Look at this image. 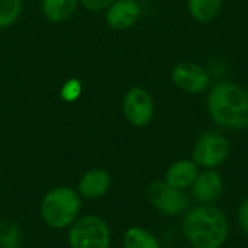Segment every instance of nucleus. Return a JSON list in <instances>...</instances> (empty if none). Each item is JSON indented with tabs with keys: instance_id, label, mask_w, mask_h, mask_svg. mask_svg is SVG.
<instances>
[{
	"instance_id": "1",
	"label": "nucleus",
	"mask_w": 248,
	"mask_h": 248,
	"mask_svg": "<svg viewBox=\"0 0 248 248\" xmlns=\"http://www.w3.org/2000/svg\"><path fill=\"white\" fill-rule=\"evenodd\" d=\"M208 113L218 126L248 129V89L234 81H218L208 93Z\"/></svg>"
},
{
	"instance_id": "2",
	"label": "nucleus",
	"mask_w": 248,
	"mask_h": 248,
	"mask_svg": "<svg viewBox=\"0 0 248 248\" xmlns=\"http://www.w3.org/2000/svg\"><path fill=\"white\" fill-rule=\"evenodd\" d=\"M230 227L224 212L209 203L186 211L183 234L193 248H221L228 238Z\"/></svg>"
},
{
	"instance_id": "3",
	"label": "nucleus",
	"mask_w": 248,
	"mask_h": 248,
	"mask_svg": "<svg viewBox=\"0 0 248 248\" xmlns=\"http://www.w3.org/2000/svg\"><path fill=\"white\" fill-rule=\"evenodd\" d=\"M81 208V196L76 189L57 186L44 195L39 205V215L46 227L52 230H65L80 217Z\"/></svg>"
},
{
	"instance_id": "4",
	"label": "nucleus",
	"mask_w": 248,
	"mask_h": 248,
	"mask_svg": "<svg viewBox=\"0 0 248 248\" xmlns=\"http://www.w3.org/2000/svg\"><path fill=\"white\" fill-rule=\"evenodd\" d=\"M67 241L70 248H110V227L99 215H83L68 228Z\"/></svg>"
},
{
	"instance_id": "5",
	"label": "nucleus",
	"mask_w": 248,
	"mask_h": 248,
	"mask_svg": "<svg viewBox=\"0 0 248 248\" xmlns=\"http://www.w3.org/2000/svg\"><path fill=\"white\" fill-rule=\"evenodd\" d=\"M230 155V141L219 131L203 132L192 151V160L203 169L212 170L225 163Z\"/></svg>"
},
{
	"instance_id": "6",
	"label": "nucleus",
	"mask_w": 248,
	"mask_h": 248,
	"mask_svg": "<svg viewBox=\"0 0 248 248\" xmlns=\"http://www.w3.org/2000/svg\"><path fill=\"white\" fill-rule=\"evenodd\" d=\"M122 112L126 121L135 128L147 126L154 118L153 96L144 87H131L122 99Z\"/></svg>"
},
{
	"instance_id": "7",
	"label": "nucleus",
	"mask_w": 248,
	"mask_h": 248,
	"mask_svg": "<svg viewBox=\"0 0 248 248\" xmlns=\"http://www.w3.org/2000/svg\"><path fill=\"white\" fill-rule=\"evenodd\" d=\"M147 198L160 214L167 217L185 214L189 206V199L186 193L167 185L166 182L151 183L147 189Z\"/></svg>"
},
{
	"instance_id": "8",
	"label": "nucleus",
	"mask_w": 248,
	"mask_h": 248,
	"mask_svg": "<svg viewBox=\"0 0 248 248\" xmlns=\"http://www.w3.org/2000/svg\"><path fill=\"white\" fill-rule=\"evenodd\" d=\"M171 80L177 89L187 94H201L211 87L209 73L198 62L182 61L171 70Z\"/></svg>"
},
{
	"instance_id": "9",
	"label": "nucleus",
	"mask_w": 248,
	"mask_h": 248,
	"mask_svg": "<svg viewBox=\"0 0 248 248\" xmlns=\"http://www.w3.org/2000/svg\"><path fill=\"white\" fill-rule=\"evenodd\" d=\"M141 17V4L137 0H116L105 13L109 28L115 31H125L138 23Z\"/></svg>"
},
{
	"instance_id": "10",
	"label": "nucleus",
	"mask_w": 248,
	"mask_h": 248,
	"mask_svg": "<svg viewBox=\"0 0 248 248\" xmlns=\"http://www.w3.org/2000/svg\"><path fill=\"white\" fill-rule=\"evenodd\" d=\"M112 185L110 174L103 169H90L86 173L81 174V177L77 182V193L81 196V199L94 201L108 193Z\"/></svg>"
},
{
	"instance_id": "11",
	"label": "nucleus",
	"mask_w": 248,
	"mask_h": 248,
	"mask_svg": "<svg viewBox=\"0 0 248 248\" xmlns=\"http://www.w3.org/2000/svg\"><path fill=\"white\" fill-rule=\"evenodd\" d=\"M224 190V180L215 170H205L198 174L192 185L193 196L202 203H211L219 198Z\"/></svg>"
},
{
	"instance_id": "12",
	"label": "nucleus",
	"mask_w": 248,
	"mask_h": 248,
	"mask_svg": "<svg viewBox=\"0 0 248 248\" xmlns=\"http://www.w3.org/2000/svg\"><path fill=\"white\" fill-rule=\"evenodd\" d=\"M198 174H199V166L192 158L179 160L167 169L164 182L176 189L185 190L187 187H192Z\"/></svg>"
},
{
	"instance_id": "13",
	"label": "nucleus",
	"mask_w": 248,
	"mask_h": 248,
	"mask_svg": "<svg viewBox=\"0 0 248 248\" xmlns=\"http://www.w3.org/2000/svg\"><path fill=\"white\" fill-rule=\"evenodd\" d=\"M78 0H41L44 16L54 23L68 20L77 10Z\"/></svg>"
},
{
	"instance_id": "14",
	"label": "nucleus",
	"mask_w": 248,
	"mask_h": 248,
	"mask_svg": "<svg viewBox=\"0 0 248 248\" xmlns=\"http://www.w3.org/2000/svg\"><path fill=\"white\" fill-rule=\"evenodd\" d=\"M186 4L193 20L199 23H209L221 13L224 0H187Z\"/></svg>"
},
{
	"instance_id": "15",
	"label": "nucleus",
	"mask_w": 248,
	"mask_h": 248,
	"mask_svg": "<svg viewBox=\"0 0 248 248\" xmlns=\"http://www.w3.org/2000/svg\"><path fill=\"white\" fill-rule=\"evenodd\" d=\"M124 248H160L154 234L142 227H129L122 238Z\"/></svg>"
},
{
	"instance_id": "16",
	"label": "nucleus",
	"mask_w": 248,
	"mask_h": 248,
	"mask_svg": "<svg viewBox=\"0 0 248 248\" xmlns=\"http://www.w3.org/2000/svg\"><path fill=\"white\" fill-rule=\"evenodd\" d=\"M23 0H0V29L12 26L20 16Z\"/></svg>"
},
{
	"instance_id": "17",
	"label": "nucleus",
	"mask_w": 248,
	"mask_h": 248,
	"mask_svg": "<svg viewBox=\"0 0 248 248\" xmlns=\"http://www.w3.org/2000/svg\"><path fill=\"white\" fill-rule=\"evenodd\" d=\"M20 230L12 221H0V248H19Z\"/></svg>"
},
{
	"instance_id": "18",
	"label": "nucleus",
	"mask_w": 248,
	"mask_h": 248,
	"mask_svg": "<svg viewBox=\"0 0 248 248\" xmlns=\"http://www.w3.org/2000/svg\"><path fill=\"white\" fill-rule=\"evenodd\" d=\"M83 92V84L78 78H68L60 89V96L64 102L73 103L78 100Z\"/></svg>"
},
{
	"instance_id": "19",
	"label": "nucleus",
	"mask_w": 248,
	"mask_h": 248,
	"mask_svg": "<svg viewBox=\"0 0 248 248\" xmlns=\"http://www.w3.org/2000/svg\"><path fill=\"white\" fill-rule=\"evenodd\" d=\"M113 1L116 0H78V4H81L89 12H103Z\"/></svg>"
},
{
	"instance_id": "20",
	"label": "nucleus",
	"mask_w": 248,
	"mask_h": 248,
	"mask_svg": "<svg viewBox=\"0 0 248 248\" xmlns=\"http://www.w3.org/2000/svg\"><path fill=\"white\" fill-rule=\"evenodd\" d=\"M238 221L243 228V231L248 235V198L241 203L238 211Z\"/></svg>"
},
{
	"instance_id": "21",
	"label": "nucleus",
	"mask_w": 248,
	"mask_h": 248,
	"mask_svg": "<svg viewBox=\"0 0 248 248\" xmlns=\"http://www.w3.org/2000/svg\"><path fill=\"white\" fill-rule=\"evenodd\" d=\"M137 1H140V3H141V1H148V0H137Z\"/></svg>"
}]
</instances>
